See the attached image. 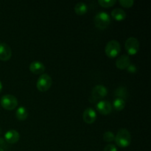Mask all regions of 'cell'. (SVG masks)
Wrapping results in <instances>:
<instances>
[{
	"label": "cell",
	"mask_w": 151,
	"mask_h": 151,
	"mask_svg": "<svg viewBox=\"0 0 151 151\" xmlns=\"http://www.w3.org/2000/svg\"><path fill=\"white\" fill-rule=\"evenodd\" d=\"M114 141L116 145L122 148L128 147L131 143V136L126 128H121L118 131Z\"/></svg>",
	"instance_id": "obj_1"
},
{
	"label": "cell",
	"mask_w": 151,
	"mask_h": 151,
	"mask_svg": "<svg viewBox=\"0 0 151 151\" xmlns=\"http://www.w3.org/2000/svg\"><path fill=\"white\" fill-rule=\"evenodd\" d=\"M111 22L110 16L106 12H99L94 17V24L96 27L102 30L106 29L111 24Z\"/></svg>",
	"instance_id": "obj_2"
},
{
	"label": "cell",
	"mask_w": 151,
	"mask_h": 151,
	"mask_svg": "<svg viewBox=\"0 0 151 151\" xmlns=\"http://www.w3.org/2000/svg\"><path fill=\"white\" fill-rule=\"evenodd\" d=\"M121 52L120 44L116 40H111L107 43L105 48V52L106 55L110 58H114L117 57Z\"/></svg>",
	"instance_id": "obj_3"
},
{
	"label": "cell",
	"mask_w": 151,
	"mask_h": 151,
	"mask_svg": "<svg viewBox=\"0 0 151 151\" xmlns=\"http://www.w3.org/2000/svg\"><path fill=\"white\" fill-rule=\"evenodd\" d=\"M52 84V80L51 77L48 74H42L37 81L36 87L38 91L45 92L51 88Z\"/></svg>",
	"instance_id": "obj_4"
},
{
	"label": "cell",
	"mask_w": 151,
	"mask_h": 151,
	"mask_svg": "<svg viewBox=\"0 0 151 151\" xmlns=\"http://www.w3.org/2000/svg\"><path fill=\"white\" fill-rule=\"evenodd\" d=\"M1 106L5 110H14L18 106V100L15 96L12 94H5L2 96L0 100Z\"/></svg>",
	"instance_id": "obj_5"
},
{
	"label": "cell",
	"mask_w": 151,
	"mask_h": 151,
	"mask_svg": "<svg viewBox=\"0 0 151 151\" xmlns=\"http://www.w3.org/2000/svg\"><path fill=\"white\" fill-rule=\"evenodd\" d=\"M108 94V89L103 85H97L93 88L91 97L89 98L90 103H95L97 100H101L106 97Z\"/></svg>",
	"instance_id": "obj_6"
},
{
	"label": "cell",
	"mask_w": 151,
	"mask_h": 151,
	"mask_svg": "<svg viewBox=\"0 0 151 151\" xmlns=\"http://www.w3.org/2000/svg\"><path fill=\"white\" fill-rule=\"evenodd\" d=\"M125 50L130 55H135L139 50V42L138 39L134 37L128 38L125 44Z\"/></svg>",
	"instance_id": "obj_7"
},
{
	"label": "cell",
	"mask_w": 151,
	"mask_h": 151,
	"mask_svg": "<svg viewBox=\"0 0 151 151\" xmlns=\"http://www.w3.org/2000/svg\"><path fill=\"white\" fill-rule=\"evenodd\" d=\"M97 110L100 114L108 115L112 111V106L110 102L107 100H100L97 103Z\"/></svg>",
	"instance_id": "obj_8"
},
{
	"label": "cell",
	"mask_w": 151,
	"mask_h": 151,
	"mask_svg": "<svg viewBox=\"0 0 151 151\" xmlns=\"http://www.w3.org/2000/svg\"><path fill=\"white\" fill-rule=\"evenodd\" d=\"M12 50L10 46L6 43H0V60L7 61L11 58Z\"/></svg>",
	"instance_id": "obj_9"
},
{
	"label": "cell",
	"mask_w": 151,
	"mask_h": 151,
	"mask_svg": "<svg viewBox=\"0 0 151 151\" xmlns=\"http://www.w3.org/2000/svg\"><path fill=\"white\" fill-rule=\"evenodd\" d=\"M83 119L86 124H92L97 119V113L92 108H87L83 114Z\"/></svg>",
	"instance_id": "obj_10"
},
{
	"label": "cell",
	"mask_w": 151,
	"mask_h": 151,
	"mask_svg": "<svg viewBox=\"0 0 151 151\" xmlns=\"http://www.w3.org/2000/svg\"><path fill=\"white\" fill-rule=\"evenodd\" d=\"M20 139V134L17 131L10 129L7 131L4 134V140L9 144H16Z\"/></svg>",
	"instance_id": "obj_11"
},
{
	"label": "cell",
	"mask_w": 151,
	"mask_h": 151,
	"mask_svg": "<svg viewBox=\"0 0 151 151\" xmlns=\"http://www.w3.org/2000/svg\"><path fill=\"white\" fill-rule=\"evenodd\" d=\"M131 64V59L128 55H122L116 60V66L119 69H126Z\"/></svg>",
	"instance_id": "obj_12"
},
{
	"label": "cell",
	"mask_w": 151,
	"mask_h": 151,
	"mask_svg": "<svg viewBox=\"0 0 151 151\" xmlns=\"http://www.w3.org/2000/svg\"><path fill=\"white\" fill-rule=\"evenodd\" d=\"M45 69L44 63L40 61H33L29 65V71L34 75H42Z\"/></svg>",
	"instance_id": "obj_13"
},
{
	"label": "cell",
	"mask_w": 151,
	"mask_h": 151,
	"mask_svg": "<svg viewBox=\"0 0 151 151\" xmlns=\"http://www.w3.org/2000/svg\"><path fill=\"white\" fill-rule=\"evenodd\" d=\"M111 17L114 20L121 22V21L125 20L126 18V13L121 8H115L111 11Z\"/></svg>",
	"instance_id": "obj_14"
},
{
	"label": "cell",
	"mask_w": 151,
	"mask_h": 151,
	"mask_svg": "<svg viewBox=\"0 0 151 151\" xmlns=\"http://www.w3.org/2000/svg\"><path fill=\"white\" fill-rule=\"evenodd\" d=\"M16 116L19 120L24 121L28 117V111L24 106H19L16 111Z\"/></svg>",
	"instance_id": "obj_15"
},
{
	"label": "cell",
	"mask_w": 151,
	"mask_h": 151,
	"mask_svg": "<svg viewBox=\"0 0 151 151\" xmlns=\"http://www.w3.org/2000/svg\"><path fill=\"white\" fill-rule=\"evenodd\" d=\"M75 12L76 14L78 16H83V15L86 14L88 11V7L87 4H86L83 2H78L75 4Z\"/></svg>",
	"instance_id": "obj_16"
},
{
	"label": "cell",
	"mask_w": 151,
	"mask_h": 151,
	"mask_svg": "<svg viewBox=\"0 0 151 151\" xmlns=\"http://www.w3.org/2000/svg\"><path fill=\"white\" fill-rule=\"evenodd\" d=\"M125 104H126V103H125V100H123V99L122 98H118V97H116V98H115L114 100L113 107L116 111H120L123 110V109H125Z\"/></svg>",
	"instance_id": "obj_17"
},
{
	"label": "cell",
	"mask_w": 151,
	"mask_h": 151,
	"mask_svg": "<svg viewBox=\"0 0 151 151\" xmlns=\"http://www.w3.org/2000/svg\"><path fill=\"white\" fill-rule=\"evenodd\" d=\"M115 96L118 98H122L123 100H125L127 97V90L125 87L120 86L115 91Z\"/></svg>",
	"instance_id": "obj_18"
},
{
	"label": "cell",
	"mask_w": 151,
	"mask_h": 151,
	"mask_svg": "<svg viewBox=\"0 0 151 151\" xmlns=\"http://www.w3.org/2000/svg\"><path fill=\"white\" fill-rule=\"evenodd\" d=\"M99 4L103 7H113L116 3V0H99Z\"/></svg>",
	"instance_id": "obj_19"
},
{
	"label": "cell",
	"mask_w": 151,
	"mask_h": 151,
	"mask_svg": "<svg viewBox=\"0 0 151 151\" xmlns=\"http://www.w3.org/2000/svg\"><path fill=\"white\" fill-rule=\"evenodd\" d=\"M103 140H104L106 142H111L114 140L115 139V135L114 134L113 132L111 131H106L103 134Z\"/></svg>",
	"instance_id": "obj_20"
},
{
	"label": "cell",
	"mask_w": 151,
	"mask_h": 151,
	"mask_svg": "<svg viewBox=\"0 0 151 151\" xmlns=\"http://www.w3.org/2000/svg\"><path fill=\"white\" fill-rule=\"evenodd\" d=\"M119 4L125 8H130L132 7L134 4V1L133 0H119Z\"/></svg>",
	"instance_id": "obj_21"
},
{
	"label": "cell",
	"mask_w": 151,
	"mask_h": 151,
	"mask_svg": "<svg viewBox=\"0 0 151 151\" xmlns=\"http://www.w3.org/2000/svg\"><path fill=\"white\" fill-rule=\"evenodd\" d=\"M103 151H117V148L114 145L109 144L105 147Z\"/></svg>",
	"instance_id": "obj_22"
},
{
	"label": "cell",
	"mask_w": 151,
	"mask_h": 151,
	"mask_svg": "<svg viewBox=\"0 0 151 151\" xmlns=\"http://www.w3.org/2000/svg\"><path fill=\"white\" fill-rule=\"evenodd\" d=\"M126 69L128 72H130V73H132V74L136 73V72H137V66H136L134 64H131V63L129 65V66H128Z\"/></svg>",
	"instance_id": "obj_23"
},
{
	"label": "cell",
	"mask_w": 151,
	"mask_h": 151,
	"mask_svg": "<svg viewBox=\"0 0 151 151\" xmlns=\"http://www.w3.org/2000/svg\"><path fill=\"white\" fill-rule=\"evenodd\" d=\"M4 142H5V140L2 138H0V145H4Z\"/></svg>",
	"instance_id": "obj_24"
},
{
	"label": "cell",
	"mask_w": 151,
	"mask_h": 151,
	"mask_svg": "<svg viewBox=\"0 0 151 151\" xmlns=\"http://www.w3.org/2000/svg\"><path fill=\"white\" fill-rule=\"evenodd\" d=\"M2 88H3V85H2V83L1 82V81H0V93L1 92V91H2Z\"/></svg>",
	"instance_id": "obj_25"
},
{
	"label": "cell",
	"mask_w": 151,
	"mask_h": 151,
	"mask_svg": "<svg viewBox=\"0 0 151 151\" xmlns=\"http://www.w3.org/2000/svg\"><path fill=\"white\" fill-rule=\"evenodd\" d=\"M1 132H2V131H1V127H0V135L1 134Z\"/></svg>",
	"instance_id": "obj_26"
},
{
	"label": "cell",
	"mask_w": 151,
	"mask_h": 151,
	"mask_svg": "<svg viewBox=\"0 0 151 151\" xmlns=\"http://www.w3.org/2000/svg\"><path fill=\"white\" fill-rule=\"evenodd\" d=\"M0 151H4V150H3L1 147H0Z\"/></svg>",
	"instance_id": "obj_27"
}]
</instances>
